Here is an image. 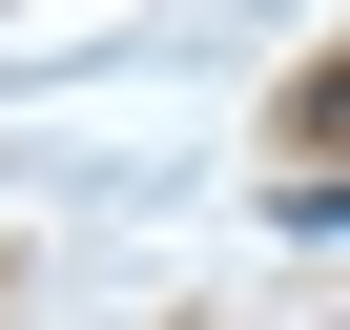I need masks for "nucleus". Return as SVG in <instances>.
<instances>
[{"label":"nucleus","instance_id":"nucleus-1","mask_svg":"<svg viewBox=\"0 0 350 330\" xmlns=\"http://www.w3.org/2000/svg\"><path fill=\"white\" fill-rule=\"evenodd\" d=\"M268 227H288V248H350V186H288Z\"/></svg>","mask_w":350,"mask_h":330}]
</instances>
